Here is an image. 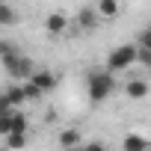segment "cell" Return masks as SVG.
<instances>
[{"label": "cell", "instance_id": "obj_3", "mask_svg": "<svg viewBox=\"0 0 151 151\" xmlns=\"http://www.w3.org/2000/svg\"><path fill=\"white\" fill-rule=\"evenodd\" d=\"M3 68H6V74L12 77V83H30V77L36 74V62L30 56H24V53L3 59Z\"/></svg>", "mask_w": 151, "mask_h": 151}, {"label": "cell", "instance_id": "obj_10", "mask_svg": "<svg viewBox=\"0 0 151 151\" xmlns=\"http://www.w3.org/2000/svg\"><path fill=\"white\" fill-rule=\"evenodd\" d=\"M77 24H80L83 30H95V27H98V9L83 6V9L77 12Z\"/></svg>", "mask_w": 151, "mask_h": 151}, {"label": "cell", "instance_id": "obj_17", "mask_svg": "<svg viewBox=\"0 0 151 151\" xmlns=\"http://www.w3.org/2000/svg\"><path fill=\"white\" fill-rule=\"evenodd\" d=\"M9 133H12V113L9 116H0V136L6 139Z\"/></svg>", "mask_w": 151, "mask_h": 151}, {"label": "cell", "instance_id": "obj_22", "mask_svg": "<svg viewBox=\"0 0 151 151\" xmlns=\"http://www.w3.org/2000/svg\"><path fill=\"white\" fill-rule=\"evenodd\" d=\"M0 3H6V0H0Z\"/></svg>", "mask_w": 151, "mask_h": 151}, {"label": "cell", "instance_id": "obj_2", "mask_svg": "<svg viewBox=\"0 0 151 151\" xmlns=\"http://www.w3.org/2000/svg\"><path fill=\"white\" fill-rule=\"evenodd\" d=\"M133 62H139V45H119L107 56V71L119 74V71H127Z\"/></svg>", "mask_w": 151, "mask_h": 151}, {"label": "cell", "instance_id": "obj_5", "mask_svg": "<svg viewBox=\"0 0 151 151\" xmlns=\"http://www.w3.org/2000/svg\"><path fill=\"white\" fill-rule=\"evenodd\" d=\"M3 98L9 101L12 110H21V107L27 104V89H24V83H9V86L3 89Z\"/></svg>", "mask_w": 151, "mask_h": 151}, {"label": "cell", "instance_id": "obj_23", "mask_svg": "<svg viewBox=\"0 0 151 151\" xmlns=\"http://www.w3.org/2000/svg\"><path fill=\"white\" fill-rule=\"evenodd\" d=\"M77 151H80V148H77Z\"/></svg>", "mask_w": 151, "mask_h": 151}, {"label": "cell", "instance_id": "obj_12", "mask_svg": "<svg viewBox=\"0 0 151 151\" xmlns=\"http://www.w3.org/2000/svg\"><path fill=\"white\" fill-rule=\"evenodd\" d=\"M18 24V12L9 3H0V27H15Z\"/></svg>", "mask_w": 151, "mask_h": 151}, {"label": "cell", "instance_id": "obj_7", "mask_svg": "<svg viewBox=\"0 0 151 151\" xmlns=\"http://www.w3.org/2000/svg\"><path fill=\"white\" fill-rule=\"evenodd\" d=\"M124 95H127L130 101H142V98L148 95V83H145V80H139V77H133V80H127V83H124Z\"/></svg>", "mask_w": 151, "mask_h": 151}, {"label": "cell", "instance_id": "obj_4", "mask_svg": "<svg viewBox=\"0 0 151 151\" xmlns=\"http://www.w3.org/2000/svg\"><path fill=\"white\" fill-rule=\"evenodd\" d=\"M30 83H33V86H39V92H42V95H47V92H53V89H56V74H53V71H47V68H36V74L30 77Z\"/></svg>", "mask_w": 151, "mask_h": 151}, {"label": "cell", "instance_id": "obj_11", "mask_svg": "<svg viewBox=\"0 0 151 151\" xmlns=\"http://www.w3.org/2000/svg\"><path fill=\"white\" fill-rule=\"evenodd\" d=\"M95 9H98V18H110V21L122 12L119 0H98V6H95Z\"/></svg>", "mask_w": 151, "mask_h": 151}, {"label": "cell", "instance_id": "obj_1", "mask_svg": "<svg viewBox=\"0 0 151 151\" xmlns=\"http://www.w3.org/2000/svg\"><path fill=\"white\" fill-rule=\"evenodd\" d=\"M113 92H116V77H113L107 68H101V71H89V74H86V95H89L92 104L107 101Z\"/></svg>", "mask_w": 151, "mask_h": 151}, {"label": "cell", "instance_id": "obj_13", "mask_svg": "<svg viewBox=\"0 0 151 151\" xmlns=\"http://www.w3.org/2000/svg\"><path fill=\"white\" fill-rule=\"evenodd\" d=\"M27 127H30V124H27V116H24L21 110H15V113H12V133H27Z\"/></svg>", "mask_w": 151, "mask_h": 151}, {"label": "cell", "instance_id": "obj_19", "mask_svg": "<svg viewBox=\"0 0 151 151\" xmlns=\"http://www.w3.org/2000/svg\"><path fill=\"white\" fill-rule=\"evenodd\" d=\"M80 151H107V145H104V142H86Z\"/></svg>", "mask_w": 151, "mask_h": 151}, {"label": "cell", "instance_id": "obj_18", "mask_svg": "<svg viewBox=\"0 0 151 151\" xmlns=\"http://www.w3.org/2000/svg\"><path fill=\"white\" fill-rule=\"evenodd\" d=\"M24 89H27V101H39V98H42L39 86H33V83H24Z\"/></svg>", "mask_w": 151, "mask_h": 151}, {"label": "cell", "instance_id": "obj_20", "mask_svg": "<svg viewBox=\"0 0 151 151\" xmlns=\"http://www.w3.org/2000/svg\"><path fill=\"white\" fill-rule=\"evenodd\" d=\"M9 113H15V110L9 107V101L3 98V92H0V116H9Z\"/></svg>", "mask_w": 151, "mask_h": 151}, {"label": "cell", "instance_id": "obj_9", "mask_svg": "<svg viewBox=\"0 0 151 151\" xmlns=\"http://www.w3.org/2000/svg\"><path fill=\"white\" fill-rule=\"evenodd\" d=\"M59 145H62L65 151H77V145H80V130L65 127V130L59 133Z\"/></svg>", "mask_w": 151, "mask_h": 151}, {"label": "cell", "instance_id": "obj_15", "mask_svg": "<svg viewBox=\"0 0 151 151\" xmlns=\"http://www.w3.org/2000/svg\"><path fill=\"white\" fill-rule=\"evenodd\" d=\"M24 145H27V133H9V136H6V148L21 151Z\"/></svg>", "mask_w": 151, "mask_h": 151}, {"label": "cell", "instance_id": "obj_6", "mask_svg": "<svg viewBox=\"0 0 151 151\" xmlns=\"http://www.w3.org/2000/svg\"><path fill=\"white\" fill-rule=\"evenodd\" d=\"M45 30H47L50 36H62V33L68 30V15H65V12H50V15L45 18Z\"/></svg>", "mask_w": 151, "mask_h": 151}, {"label": "cell", "instance_id": "obj_21", "mask_svg": "<svg viewBox=\"0 0 151 151\" xmlns=\"http://www.w3.org/2000/svg\"><path fill=\"white\" fill-rule=\"evenodd\" d=\"M139 62H142V65L151 71V50H139Z\"/></svg>", "mask_w": 151, "mask_h": 151}, {"label": "cell", "instance_id": "obj_16", "mask_svg": "<svg viewBox=\"0 0 151 151\" xmlns=\"http://www.w3.org/2000/svg\"><path fill=\"white\" fill-rule=\"evenodd\" d=\"M136 45H139V50H151V24L136 36Z\"/></svg>", "mask_w": 151, "mask_h": 151}, {"label": "cell", "instance_id": "obj_14", "mask_svg": "<svg viewBox=\"0 0 151 151\" xmlns=\"http://www.w3.org/2000/svg\"><path fill=\"white\" fill-rule=\"evenodd\" d=\"M21 50H18V45L15 42H6V39H0V62L3 59H9V56H18Z\"/></svg>", "mask_w": 151, "mask_h": 151}, {"label": "cell", "instance_id": "obj_8", "mask_svg": "<svg viewBox=\"0 0 151 151\" xmlns=\"http://www.w3.org/2000/svg\"><path fill=\"white\" fill-rule=\"evenodd\" d=\"M148 148H151V142L142 133H127L122 139V151H148Z\"/></svg>", "mask_w": 151, "mask_h": 151}]
</instances>
